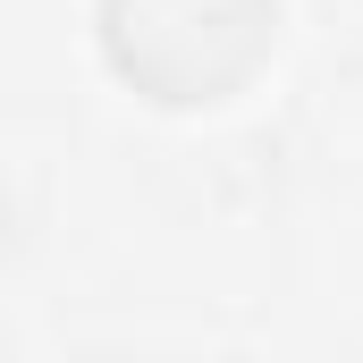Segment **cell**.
I'll return each mask as SVG.
<instances>
[{"mask_svg":"<svg viewBox=\"0 0 363 363\" xmlns=\"http://www.w3.org/2000/svg\"><path fill=\"white\" fill-rule=\"evenodd\" d=\"M279 0H93L101 68L152 110H220L271 68Z\"/></svg>","mask_w":363,"mask_h":363,"instance_id":"obj_1","label":"cell"}]
</instances>
